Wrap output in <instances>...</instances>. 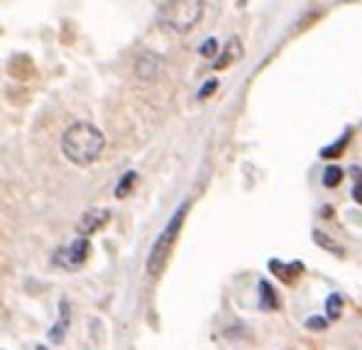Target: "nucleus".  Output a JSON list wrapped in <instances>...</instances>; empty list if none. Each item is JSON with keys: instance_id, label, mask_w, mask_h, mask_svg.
<instances>
[{"instance_id": "obj_1", "label": "nucleus", "mask_w": 362, "mask_h": 350, "mask_svg": "<svg viewBox=\"0 0 362 350\" xmlns=\"http://www.w3.org/2000/svg\"><path fill=\"white\" fill-rule=\"evenodd\" d=\"M105 137L93 123H74L62 135V152L76 167H88L103 155Z\"/></svg>"}, {"instance_id": "obj_2", "label": "nucleus", "mask_w": 362, "mask_h": 350, "mask_svg": "<svg viewBox=\"0 0 362 350\" xmlns=\"http://www.w3.org/2000/svg\"><path fill=\"white\" fill-rule=\"evenodd\" d=\"M186 214H189V204H181L172 214L167 226H164V231L157 235V240H154L152 250L147 255V264H145L147 274H150L152 279H157L159 274L164 272V267H167L174 245H177V240H179V233H181V226H184Z\"/></svg>"}, {"instance_id": "obj_3", "label": "nucleus", "mask_w": 362, "mask_h": 350, "mask_svg": "<svg viewBox=\"0 0 362 350\" xmlns=\"http://www.w3.org/2000/svg\"><path fill=\"white\" fill-rule=\"evenodd\" d=\"M204 5L206 0H167L159 10V23L177 35H184L199 25Z\"/></svg>"}, {"instance_id": "obj_4", "label": "nucleus", "mask_w": 362, "mask_h": 350, "mask_svg": "<svg viewBox=\"0 0 362 350\" xmlns=\"http://www.w3.org/2000/svg\"><path fill=\"white\" fill-rule=\"evenodd\" d=\"M88 252H90L88 238L78 235L71 245L59 247V250L54 252V264H57V267H62V269H76L88 259Z\"/></svg>"}, {"instance_id": "obj_5", "label": "nucleus", "mask_w": 362, "mask_h": 350, "mask_svg": "<svg viewBox=\"0 0 362 350\" xmlns=\"http://www.w3.org/2000/svg\"><path fill=\"white\" fill-rule=\"evenodd\" d=\"M108 221H110L108 209H90L81 216V221H78V235H83V238L93 235V233L100 231Z\"/></svg>"}, {"instance_id": "obj_6", "label": "nucleus", "mask_w": 362, "mask_h": 350, "mask_svg": "<svg viewBox=\"0 0 362 350\" xmlns=\"http://www.w3.org/2000/svg\"><path fill=\"white\" fill-rule=\"evenodd\" d=\"M269 272L276 274L284 284H294L303 274V262L294 259V262H289V264H281L279 259H269Z\"/></svg>"}, {"instance_id": "obj_7", "label": "nucleus", "mask_w": 362, "mask_h": 350, "mask_svg": "<svg viewBox=\"0 0 362 350\" xmlns=\"http://www.w3.org/2000/svg\"><path fill=\"white\" fill-rule=\"evenodd\" d=\"M257 291H259V309H264V311H276V309H279V296H276L274 286H272L269 282L259 279Z\"/></svg>"}, {"instance_id": "obj_8", "label": "nucleus", "mask_w": 362, "mask_h": 350, "mask_svg": "<svg viewBox=\"0 0 362 350\" xmlns=\"http://www.w3.org/2000/svg\"><path fill=\"white\" fill-rule=\"evenodd\" d=\"M243 57V47H240V40L238 37H233L230 42H228V47H226V52L221 54V59L216 62V69H226V66H230L235 59H240Z\"/></svg>"}, {"instance_id": "obj_9", "label": "nucleus", "mask_w": 362, "mask_h": 350, "mask_svg": "<svg viewBox=\"0 0 362 350\" xmlns=\"http://www.w3.org/2000/svg\"><path fill=\"white\" fill-rule=\"evenodd\" d=\"M66 328H69V304H66V301H62V304H59V321L49 328L52 343H62L64 341V331H66Z\"/></svg>"}, {"instance_id": "obj_10", "label": "nucleus", "mask_w": 362, "mask_h": 350, "mask_svg": "<svg viewBox=\"0 0 362 350\" xmlns=\"http://www.w3.org/2000/svg\"><path fill=\"white\" fill-rule=\"evenodd\" d=\"M350 135H353V130L348 127V130H345V135H343V137H338V140H335L331 147H323V150H321V157H323V159H335V157L343 155V150L348 147V142H350Z\"/></svg>"}, {"instance_id": "obj_11", "label": "nucleus", "mask_w": 362, "mask_h": 350, "mask_svg": "<svg viewBox=\"0 0 362 350\" xmlns=\"http://www.w3.org/2000/svg\"><path fill=\"white\" fill-rule=\"evenodd\" d=\"M313 240H316V245H321L323 250H328V252L338 255V257H343V255H345L343 247H340L335 240H331V238H328L326 233H321V231H313Z\"/></svg>"}, {"instance_id": "obj_12", "label": "nucleus", "mask_w": 362, "mask_h": 350, "mask_svg": "<svg viewBox=\"0 0 362 350\" xmlns=\"http://www.w3.org/2000/svg\"><path fill=\"white\" fill-rule=\"evenodd\" d=\"M326 314L331 321H338L340 316H343V296L340 294H331L326 301Z\"/></svg>"}, {"instance_id": "obj_13", "label": "nucleus", "mask_w": 362, "mask_h": 350, "mask_svg": "<svg viewBox=\"0 0 362 350\" xmlns=\"http://www.w3.org/2000/svg\"><path fill=\"white\" fill-rule=\"evenodd\" d=\"M135 182H137V174L135 172H125V174H122V179H120V184L115 187V196H118V199H125V194H130L132 187H135Z\"/></svg>"}, {"instance_id": "obj_14", "label": "nucleus", "mask_w": 362, "mask_h": 350, "mask_svg": "<svg viewBox=\"0 0 362 350\" xmlns=\"http://www.w3.org/2000/svg\"><path fill=\"white\" fill-rule=\"evenodd\" d=\"M343 177H345V174H343V169H340V167H335V164H333V167H328L326 172H323V187L335 189L340 182H343Z\"/></svg>"}, {"instance_id": "obj_15", "label": "nucleus", "mask_w": 362, "mask_h": 350, "mask_svg": "<svg viewBox=\"0 0 362 350\" xmlns=\"http://www.w3.org/2000/svg\"><path fill=\"white\" fill-rule=\"evenodd\" d=\"M328 321H331V318L311 316V318L306 321V328H311V331H326V328H328Z\"/></svg>"}, {"instance_id": "obj_16", "label": "nucleus", "mask_w": 362, "mask_h": 350, "mask_svg": "<svg viewBox=\"0 0 362 350\" xmlns=\"http://www.w3.org/2000/svg\"><path fill=\"white\" fill-rule=\"evenodd\" d=\"M355 174H358V177H355V187H353V199L358 201V204H362V172H360V169H355Z\"/></svg>"}, {"instance_id": "obj_17", "label": "nucleus", "mask_w": 362, "mask_h": 350, "mask_svg": "<svg viewBox=\"0 0 362 350\" xmlns=\"http://www.w3.org/2000/svg\"><path fill=\"white\" fill-rule=\"evenodd\" d=\"M216 88H218V81H216V78H211L209 83H204V86H201L199 98H209V95H211L213 91H216Z\"/></svg>"}, {"instance_id": "obj_18", "label": "nucleus", "mask_w": 362, "mask_h": 350, "mask_svg": "<svg viewBox=\"0 0 362 350\" xmlns=\"http://www.w3.org/2000/svg\"><path fill=\"white\" fill-rule=\"evenodd\" d=\"M216 49H218V42L216 40H209V42H206V45H201V54H204V57H213V54H216Z\"/></svg>"}, {"instance_id": "obj_19", "label": "nucleus", "mask_w": 362, "mask_h": 350, "mask_svg": "<svg viewBox=\"0 0 362 350\" xmlns=\"http://www.w3.org/2000/svg\"><path fill=\"white\" fill-rule=\"evenodd\" d=\"M37 350H49V348H47V346H37Z\"/></svg>"}]
</instances>
